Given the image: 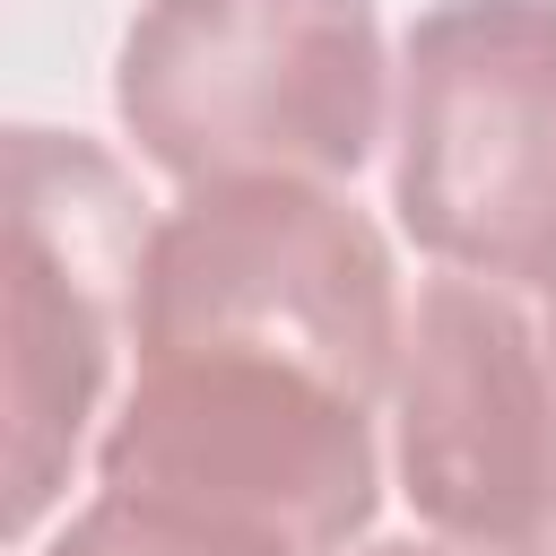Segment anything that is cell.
<instances>
[{"label":"cell","mask_w":556,"mask_h":556,"mask_svg":"<svg viewBox=\"0 0 556 556\" xmlns=\"http://www.w3.org/2000/svg\"><path fill=\"white\" fill-rule=\"evenodd\" d=\"M400 330L391 243L339 182H208L156 208L130 356H278L382 408Z\"/></svg>","instance_id":"cell-3"},{"label":"cell","mask_w":556,"mask_h":556,"mask_svg":"<svg viewBox=\"0 0 556 556\" xmlns=\"http://www.w3.org/2000/svg\"><path fill=\"white\" fill-rule=\"evenodd\" d=\"M391 208L443 269L556 295V0H434L400 35Z\"/></svg>","instance_id":"cell-5"},{"label":"cell","mask_w":556,"mask_h":556,"mask_svg":"<svg viewBox=\"0 0 556 556\" xmlns=\"http://www.w3.org/2000/svg\"><path fill=\"white\" fill-rule=\"evenodd\" d=\"M96 486L278 556H348L382 513V434L374 400L278 356H130L96 434Z\"/></svg>","instance_id":"cell-2"},{"label":"cell","mask_w":556,"mask_h":556,"mask_svg":"<svg viewBox=\"0 0 556 556\" xmlns=\"http://www.w3.org/2000/svg\"><path fill=\"white\" fill-rule=\"evenodd\" d=\"M547 321H556V295H547Z\"/></svg>","instance_id":"cell-9"},{"label":"cell","mask_w":556,"mask_h":556,"mask_svg":"<svg viewBox=\"0 0 556 556\" xmlns=\"http://www.w3.org/2000/svg\"><path fill=\"white\" fill-rule=\"evenodd\" d=\"M348 556H469V547H452V539H365Z\"/></svg>","instance_id":"cell-8"},{"label":"cell","mask_w":556,"mask_h":556,"mask_svg":"<svg viewBox=\"0 0 556 556\" xmlns=\"http://www.w3.org/2000/svg\"><path fill=\"white\" fill-rule=\"evenodd\" d=\"M35 556H278L261 539H235V530H208L191 513H165V504H139V495H113L96 486Z\"/></svg>","instance_id":"cell-7"},{"label":"cell","mask_w":556,"mask_h":556,"mask_svg":"<svg viewBox=\"0 0 556 556\" xmlns=\"http://www.w3.org/2000/svg\"><path fill=\"white\" fill-rule=\"evenodd\" d=\"M374 0H148L113 52V113L182 191L356 182L391 122Z\"/></svg>","instance_id":"cell-1"},{"label":"cell","mask_w":556,"mask_h":556,"mask_svg":"<svg viewBox=\"0 0 556 556\" xmlns=\"http://www.w3.org/2000/svg\"><path fill=\"white\" fill-rule=\"evenodd\" d=\"M391 469L469 556H556V321L539 295L434 269L391 374Z\"/></svg>","instance_id":"cell-6"},{"label":"cell","mask_w":556,"mask_h":556,"mask_svg":"<svg viewBox=\"0 0 556 556\" xmlns=\"http://www.w3.org/2000/svg\"><path fill=\"white\" fill-rule=\"evenodd\" d=\"M148 235L156 208L104 139L9 130V539H35L70 478L96 469L130 382Z\"/></svg>","instance_id":"cell-4"}]
</instances>
